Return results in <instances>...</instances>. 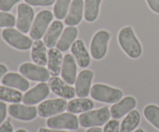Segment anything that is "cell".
I'll return each mask as SVG.
<instances>
[{"mask_svg": "<svg viewBox=\"0 0 159 132\" xmlns=\"http://www.w3.org/2000/svg\"><path fill=\"white\" fill-rule=\"evenodd\" d=\"M16 23L15 16L8 12H0V28L13 27Z\"/></svg>", "mask_w": 159, "mask_h": 132, "instance_id": "30", "label": "cell"}, {"mask_svg": "<svg viewBox=\"0 0 159 132\" xmlns=\"http://www.w3.org/2000/svg\"><path fill=\"white\" fill-rule=\"evenodd\" d=\"M54 13L48 9L40 11L34 18L32 26L30 30V36L34 40H40L44 36L47 30L51 24Z\"/></svg>", "mask_w": 159, "mask_h": 132, "instance_id": "6", "label": "cell"}, {"mask_svg": "<svg viewBox=\"0 0 159 132\" xmlns=\"http://www.w3.org/2000/svg\"><path fill=\"white\" fill-rule=\"evenodd\" d=\"M9 115L13 118L23 121H30L34 120L38 114L37 108L34 105L12 104L8 108Z\"/></svg>", "mask_w": 159, "mask_h": 132, "instance_id": "11", "label": "cell"}, {"mask_svg": "<svg viewBox=\"0 0 159 132\" xmlns=\"http://www.w3.org/2000/svg\"><path fill=\"white\" fill-rule=\"evenodd\" d=\"M85 132H102V129L99 127H93V128H89Z\"/></svg>", "mask_w": 159, "mask_h": 132, "instance_id": "39", "label": "cell"}, {"mask_svg": "<svg viewBox=\"0 0 159 132\" xmlns=\"http://www.w3.org/2000/svg\"><path fill=\"white\" fill-rule=\"evenodd\" d=\"M118 43L123 51L130 58H139L142 54V46L131 26H125L120 30Z\"/></svg>", "mask_w": 159, "mask_h": 132, "instance_id": "1", "label": "cell"}, {"mask_svg": "<svg viewBox=\"0 0 159 132\" xmlns=\"http://www.w3.org/2000/svg\"><path fill=\"white\" fill-rule=\"evenodd\" d=\"M34 20V10L26 3H20L17 7V18L16 26L23 33L30 32Z\"/></svg>", "mask_w": 159, "mask_h": 132, "instance_id": "10", "label": "cell"}, {"mask_svg": "<svg viewBox=\"0 0 159 132\" xmlns=\"http://www.w3.org/2000/svg\"><path fill=\"white\" fill-rule=\"evenodd\" d=\"M102 132H120V122L116 119L110 120L104 126Z\"/></svg>", "mask_w": 159, "mask_h": 132, "instance_id": "31", "label": "cell"}, {"mask_svg": "<svg viewBox=\"0 0 159 132\" xmlns=\"http://www.w3.org/2000/svg\"><path fill=\"white\" fill-rule=\"evenodd\" d=\"M7 116V105L4 101L0 100V125L5 121Z\"/></svg>", "mask_w": 159, "mask_h": 132, "instance_id": "34", "label": "cell"}, {"mask_svg": "<svg viewBox=\"0 0 159 132\" xmlns=\"http://www.w3.org/2000/svg\"><path fill=\"white\" fill-rule=\"evenodd\" d=\"M51 91L55 95L64 99H73L76 95L75 90L58 77H52L48 80Z\"/></svg>", "mask_w": 159, "mask_h": 132, "instance_id": "14", "label": "cell"}, {"mask_svg": "<svg viewBox=\"0 0 159 132\" xmlns=\"http://www.w3.org/2000/svg\"><path fill=\"white\" fill-rule=\"evenodd\" d=\"M71 52L75 59L76 63L80 67L86 68L89 66L91 57L83 40H75L71 46Z\"/></svg>", "mask_w": 159, "mask_h": 132, "instance_id": "17", "label": "cell"}, {"mask_svg": "<svg viewBox=\"0 0 159 132\" xmlns=\"http://www.w3.org/2000/svg\"><path fill=\"white\" fill-rule=\"evenodd\" d=\"M20 0H0V10L2 12H9Z\"/></svg>", "mask_w": 159, "mask_h": 132, "instance_id": "33", "label": "cell"}, {"mask_svg": "<svg viewBox=\"0 0 159 132\" xmlns=\"http://www.w3.org/2000/svg\"><path fill=\"white\" fill-rule=\"evenodd\" d=\"M141 122V114L137 110H133L126 115L120 125V132H133Z\"/></svg>", "mask_w": 159, "mask_h": 132, "instance_id": "25", "label": "cell"}, {"mask_svg": "<svg viewBox=\"0 0 159 132\" xmlns=\"http://www.w3.org/2000/svg\"><path fill=\"white\" fill-rule=\"evenodd\" d=\"M110 39V33L107 30L102 29L94 34L90 43V53L93 59L99 60L105 57Z\"/></svg>", "mask_w": 159, "mask_h": 132, "instance_id": "7", "label": "cell"}, {"mask_svg": "<svg viewBox=\"0 0 159 132\" xmlns=\"http://www.w3.org/2000/svg\"><path fill=\"white\" fill-rule=\"evenodd\" d=\"M2 83L4 86L14 88L21 92H26L30 87V83L27 79L22 74L14 72L5 74L2 79Z\"/></svg>", "mask_w": 159, "mask_h": 132, "instance_id": "18", "label": "cell"}, {"mask_svg": "<svg viewBox=\"0 0 159 132\" xmlns=\"http://www.w3.org/2000/svg\"><path fill=\"white\" fill-rule=\"evenodd\" d=\"M37 132H68L66 131H63V130H57V129H48V128H40Z\"/></svg>", "mask_w": 159, "mask_h": 132, "instance_id": "38", "label": "cell"}, {"mask_svg": "<svg viewBox=\"0 0 159 132\" xmlns=\"http://www.w3.org/2000/svg\"><path fill=\"white\" fill-rule=\"evenodd\" d=\"M2 37L9 46L19 50H28L32 47V40L13 27L5 28L2 31Z\"/></svg>", "mask_w": 159, "mask_h": 132, "instance_id": "4", "label": "cell"}, {"mask_svg": "<svg viewBox=\"0 0 159 132\" xmlns=\"http://www.w3.org/2000/svg\"><path fill=\"white\" fill-rule=\"evenodd\" d=\"M20 74L26 79L32 81L47 82L50 79V72L43 66L36 63H24L19 67Z\"/></svg>", "mask_w": 159, "mask_h": 132, "instance_id": "8", "label": "cell"}, {"mask_svg": "<svg viewBox=\"0 0 159 132\" xmlns=\"http://www.w3.org/2000/svg\"><path fill=\"white\" fill-rule=\"evenodd\" d=\"M49 85L45 82H41L36 85L34 87L26 91L23 96V100L24 104L35 105L43 101L50 94Z\"/></svg>", "mask_w": 159, "mask_h": 132, "instance_id": "12", "label": "cell"}, {"mask_svg": "<svg viewBox=\"0 0 159 132\" xmlns=\"http://www.w3.org/2000/svg\"><path fill=\"white\" fill-rule=\"evenodd\" d=\"M95 104L91 99L86 97H78L70 100L67 105L68 112L72 114H82L94 108Z\"/></svg>", "mask_w": 159, "mask_h": 132, "instance_id": "23", "label": "cell"}, {"mask_svg": "<svg viewBox=\"0 0 159 132\" xmlns=\"http://www.w3.org/2000/svg\"><path fill=\"white\" fill-rule=\"evenodd\" d=\"M0 100L11 104H18L23 100L21 91L6 86H0Z\"/></svg>", "mask_w": 159, "mask_h": 132, "instance_id": "27", "label": "cell"}, {"mask_svg": "<svg viewBox=\"0 0 159 132\" xmlns=\"http://www.w3.org/2000/svg\"><path fill=\"white\" fill-rule=\"evenodd\" d=\"M137 105L136 99L131 96L124 97L115 103L110 108V114L113 119L122 118L124 116L127 115L129 112L133 111Z\"/></svg>", "mask_w": 159, "mask_h": 132, "instance_id": "15", "label": "cell"}, {"mask_svg": "<svg viewBox=\"0 0 159 132\" xmlns=\"http://www.w3.org/2000/svg\"><path fill=\"white\" fill-rule=\"evenodd\" d=\"M110 110L108 107H103L97 110H91L82 113L79 117V125L84 128L101 127L110 121Z\"/></svg>", "mask_w": 159, "mask_h": 132, "instance_id": "2", "label": "cell"}, {"mask_svg": "<svg viewBox=\"0 0 159 132\" xmlns=\"http://www.w3.org/2000/svg\"><path fill=\"white\" fill-rule=\"evenodd\" d=\"M24 2L31 6H50L54 4L56 0H24Z\"/></svg>", "mask_w": 159, "mask_h": 132, "instance_id": "32", "label": "cell"}, {"mask_svg": "<svg viewBox=\"0 0 159 132\" xmlns=\"http://www.w3.org/2000/svg\"><path fill=\"white\" fill-rule=\"evenodd\" d=\"M84 17L83 0H72L68 10V15L65 19L67 26H75L82 22Z\"/></svg>", "mask_w": 159, "mask_h": 132, "instance_id": "19", "label": "cell"}, {"mask_svg": "<svg viewBox=\"0 0 159 132\" xmlns=\"http://www.w3.org/2000/svg\"><path fill=\"white\" fill-rule=\"evenodd\" d=\"M47 126L51 129L71 130L76 131L79 128V117L72 113H61L53 117H48Z\"/></svg>", "mask_w": 159, "mask_h": 132, "instance_id": "5", "label": "cell"}, {"mask_svg": "<svg viewBox=\"0 0 159 132\" xmlns=\"http://www.w3.org/2000/svg\"><path fill=\"white\" fill-rule=\"evenodd\" d=\"M63 56L57 48H51L48 52V69L52 77H57L61 71Z\"/></svg>", "mask_w": 159, "mask_h": 132, "instance_id": "21", "label": "cell"}, {"mask_svg": "<svg viewBox=\"0 0 159 132\" xmlns=\"http://www.w3.org/2000/svg\"><path fill=\"white\" fill-rule=\"evenodd\" d=\"M7 67H6V65L2 64V63H0V82L2 81V79L4 77L5 74L7 73Z\"/></svg>", "mask_w": 159, "mask_h": 132, "instance_id": "37", "label": "cell"}, {"mask_svg": "<svg viewBox=\"0 0 159 132\" xmlns=\"http://www.w3.org/2000/svg\"><path fill=\"white\" fill-rule=\"evenodd\" d=\"M61 74L62 80L67 83L73 85L75 83L77 78V65L72 54L68 53L64 57Z\"/></svg>", "mask_w": 159, "mask_h": 132, "instance_id": "16", "label": "cell"}, {"mask_svg": "<svg viewBox=\"0 0 159 132\" xmlns=\"http://www.w3.org/2000/svg\"><path fill=\"white\" fill-rule=\"evenodd\" d=\"M144 116L155 128L159 130V107L155 104H148L144 108Z\"/></svg>", "mask_w": 159, "mask_h": 132, "instance_id": "28", "label": "cell"}, {"mask_svg": "<svg viewBox=\"0 0 159 132\" xmlns=\"http://www.w3.org/2000/svg\"><path fill=\"white\" fill-rule=\"evenodd\" d=\"M102 0H85L84 1V19L88 23L97 19Z\"/></svg>", "mask_w": 159, "mask_h": 132, "instance_id": "26", "label": "cell"}, {"mask_svg": "<svg viewBox=\"0 0 159 132\" xmlns=\"http://www.w3.org/2000/svg\"><path fill=\"white\" fill-rule=\"evenodd\" d=\"M78 36V29L75 26H70L65 28L62 32L60 39L56 44V48L61 52H65L71 48Z\"/></svg>", "mask_w": 159, "mask_h": 132, "instance_id": "22", "label": "cell"}, {"mask_svg": "<svg viewBox=\"0 0 159 132\" xmlns=\"http://www.w3.org/2000/svg\"><path fill=\"white\" fill-rule=\"evenodd\" d=\"M15 132H28V131H26V130H25V129H23V128H20V129H18V130H16V131Z\"/></svg>", "mask_w": 159, "mask_h": 132, "instance_id": "41", "label": "cell"}, {"mask_svg": "<svg viewBox=\"0 0 159 132\" xmlns=\"http://www.w3.org/2000/svg\"><path fill=\"white\" fill-rule=\"evenodd\" d=\"M90 96L97 101L115 104L123 98L124 93L118 88L112 87L102 83H96L92 87Z\"/></svg>", "mask_w": 159, "mask_h": 132, "instance_id": "3", "label": "cell"}, {"mask_svg": "<svg viewBox=\"0 0 159 132\" xmlns=\"http://www.w3.org/2000/svg\"><path fill=\"white\" fill-rule=\"evenodd\" d=\"M146 2L151 10L159 14V0H146Z\"/></svg>", "mask_w": 159, "mask_h": 132, "instance_id": "35", "label": "cell"}, {"mask_svg": "<svg viewBox=\"0 0 159 132\" xmlns=\"http://www.w3.org/2000/svg\"><path fill=\"white\" fill-rule=\"evenodd\" d=\"M0 132H13V127L9 119L0 125Z\"/></svg>", "mask_w": 159, "mask_h": 132, "instance_id": "36", "label": "cell"}, {"mask_svg": "<svg viewBox=\"0 0 159 132\" xmlns=\"http://www.w3.org/2000/svg\"><path fill=\"white\" fill-rule=\"evenodd\" d=\"M133 132H145V131L144 129H142V128H138V129H136Z\"/></svg>", "mask_w": 159, "mask_h": 132, "instance_id": "40", "label": "cell"}, {"mask_svg": "<svg viewBox=\"0 0 159 132\" xmlns=\"http://www.w3.org/2000/svg\"><path fill=\"white\" fill-rule=\"evenodd\" d=\"M71 3V0H56L53 8V12L55 18L58 20L65 19L68 15Z\"/></svg>", "mask_w": 159, "mask_h": 132, "instance_id": "29", "label": "cell"}, {"mask_svg": "<svg viewBox=\"0 0 159 132\" xmlns=\"http://www.w3.org/2000/svg\"><path fill=\"white\" fill-rule=\"evenodd\" d=\"M31 59L34 63L40 66H44L48 64L47 46L40 40H37L33 43L31 47Z\"/></svg>", "mask_w": 159, "mask_h": 132, "instance_id": "24", "label": "cell"}, {"mask_svg": "<svg viewBox=\"0 0 159 132\" xmlns=\"http://www.w3.org/2000/svg\"><path fill=\"white\" fill-rule=\"evenodd\" d=\"M93 77L94 72L90 70H84L79 73L75 83V90L78 97H87L89 95Z\"/></svg>", "mask_w": 159, "mask_h": 132, "instance_id": "13", "label": "cell"}, {"mask_svg": "<svg viewBox=\"0 0 159 132\" xmlns=\"http://www.w3.org/2000/svg\"><path fill=\"white\" fill-rule=\"evenodd\" d=\"M66 100L64 98H55L42 101L37 107L38 114L41 117H51L61 114L67 110Z\"/></svg>", "mask_w": 159, "mask_h": 132, "instance_id": "9", "label": "cell"}, {"mask_svg": "<svg viewBox=\"0 0 159 132\" xmlns=\"http://www.w3.org/2000/svg\"><path fill=\"white\" fill-rule=\"evenodd\" d=\"M64 25L60 20H54L50 25L46 33L43 36V43L49 49L54 48L61 36Z\"/></svg>", "mask_w": 159, "mask_h": 132, "instance_id": "20", "label": "cell"}]
</instances>
